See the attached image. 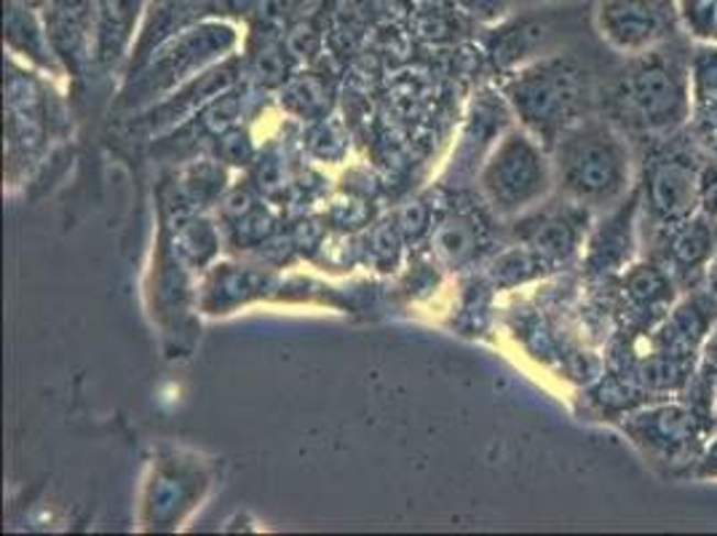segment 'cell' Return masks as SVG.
<instances>
[{
	"label": "cell",
	"instance_id": "obj_1",
	"mask_svg": "<svg viewBox=\"0 0 717 536\" xmlns=\"http://www.w3.org/2000/svg\"><path fill=\"white\" fill-rule=\"evenodd\" d=\"M506 100L536 140L558 143L567 129L584 121L589 108V81L573 59L547 57L522 67L511 78Z\"/></svg>",
	"mask_w": 717,
	"mask_h": 536
},
{
	"label": "cell",
	"instance_id": "obj_2",
	"mask_svg": "<svg viewBox=\"0 0 717 536\" xmlns=\"http://www.w3.org/2000/svg\"><path fill=\"white\" fill-rule=\"evenodd\" d=\"M554 181L578 205H610L629 181L624 140L603 121H578L554 143Z\"/></svg>",
	"mask_w": 717,
	"mask_h": 536
},
{
	"label": "cell",
	"instance_id": "obj_3",
	"mask_svg": "<svg viewBox=\"0 0 717 536\" xmlns=\"http://www.w3.org/2000/svg\"><path fill=\"white\" fill-rule=\"evenodd\" d=\"M552 181V162L530 132H506L479 172L482 194L500 215H517L538 205Z\"/></svg>",
	"mask_w": 717,
	"mask_h": 536
},
{
	"label": "cell",
	"instance_id": "obj_4",
	"mask_svg": "<svg viewBox=\"0 0 717 536\" xmlns=\"http://www.w3.org/2000/svg\"><path fill=\"white\" fill-rule=\"evenodd\" d=\"M616 102L624 119L640 129L677 127L688 113V78L675 57L642 52L616 86Z\"/></svg>",
	"mask_w": 717,
	"mask_h": 536
},
{
	"label": "cell",
	"instance_id": "obj_5",
	"mask_svg": "<svg viewBox=\"0 0 717 536\" xmlns=\"http://www.w3.org/2000/svg\"><path fill=\"white\" fill-rule=\"evenodd\" d=\"M236 30L225 22H201L196 28L183 30L153 54L142 78L132 86L129 102L142 105L158 100L161 95H172L209 65L220 63L236 46Z\"/></svg>",
	"mask_w": 717,
	"mask_h": 536
},
{
	"label": "cell",
	"instance_id": "obj_6",
	"mask_svg": "<svg viewBox=\"0 0 717 536\" xmlns=\"http://www.w3.org/2000/svg\"><path fill=\"white\" fill-rule=\"evenodd\" d=\"M595 22L610 46L629 54L651 52L675 30V0H597Z\"/></svg>",
	"mask_w": 717,
	"mask_h": 536
},
{
	"label": "cell",
	"instance_id": "obj_7",
	"mask_svg": "<svg viewBox=\"0 0 717 536\" xmlns=\"http://www.w3.org/2000/svg\"><path fill=\"white\" fill-rule=\"evenodd\" d=\"M648 201L653 212L664 220L691 218V212L702 201V181L694 166L680 158L661 162L648 181Z\"/></svg>",
	"mask_w": 717,
	"mask_h": 536
},
{
	"label": "cell",
	"instance_id": "obj_8",
	"mask_svg": "<svg viewBox=\"0 0 717 536\" xmlns=\"http://www.w3.org/2000/svg\"><path fill=\"white\" fill-rule=\"evenodd\" d=\"M97 3V43L104 63H115L126 52L147 0H95Z\"/></svg>",
	"mask_w": 717,
	"mask_h": 536
},
{
	"label": "cell",
	"instance_id": "obj_9",
	"mask_svg": "<svg viewBox=\"0 0 717 536\" xmlns=\"http://www.w3.org/2000/svg\"><path fill=\"white\" fill-rule=\"evenodd\" d=\"M642 437L651 446L664 448V451H675V448L691 446L698 437V422L691 411L677 408V405H666L642 416Z\"/></svg>",
	"mask_w": 717,
	"mask_h": 536
},
{
	"label": "cell",
	"instance_id": "obj_10",
	"mask_svg": "<svg viewBox=\"0 0 717 536\" xmlns=\"http://www.w3.org/2000/svg\"><path fill=\"white\" fill-rule=\"evenodd\" d=\"M715 237L713 228L707 226V220H688L672 239V258L677 266L694 269L698 263H704L713 252Z\"/></svg>",
	"mask_w": 717,
	"mask_h": 536
},
{
	"label": "cell",
	"instance_id": "obj_11",
	"mask_svg": "<svg viewBox=\"0 0 717 536\" xmlns=\"http://www.w3.org/2000/svg\"><path fill=\"white\" fill-rule=\"evenodd\" d=\"M543 39H547V30H543L541 22H515L511 28H506L500 33L498 46L493 48L496 52V59L504 65H515L519 59H525L528 54H533L538 46H541Z\"/></svg>",
	"mask_w": 717,
	"mask_h": 536
},
{
	"label": "cell",
	"instance_id": "obj_12",
	"mask_svg": "<svg viewBox=\"0 0 717 536\" xmlns=\"http://www.w3.org/2000/svg\"><path fill=\"white\" fill-rule=\"evenodd\" d=\"M642 381H646L651 390H675V386L685 381L683 354L664 349L661 354L651 357V360L642 365Z\"/></svg>",
	"mask_w": 717,
	"mask_h": 536
},
{
	"label": "cell",
	"instance_id": "obj_13",
	"mask_svg": "<svg viewBox=\"0 0 717 536\" xmlns=\"http://www.w3.org/2000/svg\"><path fill=\"white\" fill-rule=\"evenodd\" d=\"M627 287H629V295H632L638 304L653 306V304H661V300L670 298V285H666V276L653 266H640L638 271H632Z\"/></svg>",
	"mask_w": 717,
	"mask_h": 536
},
{
	"label": "cell",
	"instance_id": "obj_14",
	"mask_svg": "<svg viewBox=\"0 0 717 536\" xmlns=\"http://www.w3.org/2000/svg\"><path fill=\"white\" fill-rule=\"evenodd\" d=\"M576 244V233L573 228L565 223V220H552V223H543L538 237L533 239V248H538L543 255H554L562 258L573 250Z\"/></svg>",
	"mask_w": 717,
	"mask_h": 536
},
{
	"label": "cell",
	"instance_id": "obj_15",
	"mask_svg": "<svg viewBox=\"0 0 717 536\" xmlns=\"http://www.w3.org/2000/svg\"><path fill=\"white\" fill-rule=\"evenodd\" d=\"M696 84L702 97H717V48H704V52H698Z\"/></svg>",
	"mask_w": 717,
	"mask_h": 536
},
{
	"label": "cell",
	"instance_id": "obj_16",
	"mask_svg": "<svg viewBox=\"0 0 717 536\" xmlns=\"http://www.w3.org/2000/svg\"><path fill=\"white\" fill-rule=\"evenodd\" d=\"M472 14H477L479 20H496V17L506 14L511 6V0H466Z\"/></svg>",
	"mask_w": 717,
	"mask_h": 536
},
{
	"label": "cell",
	"instance_id": "obj_17",
	"mask_svg": "<svg viewBox=\"0 0 717 536\" xmlns=\"http://www.w3.org/2000/svg\"><path fill=\"white\" fill-rule=\"evenodd\" d=\"M702 201L707 207V212L717 218V177H709L707 183H702Z\"/></svg>",
	"mask_w": 717,
	"mask_h": 536
},
{
	"label": "cell",
	"instance_id": "obj_18",
	"mask_svg": "<svg viewBox=\"0 0 717 536\" xmlns=\"http://www.w3.org/2000/svg\"><path fill=\"white\" fill-rule=\"evenodd\" d=\"M709 362H717V332H715V338H713V343H709Z\"/></svg>",
	"mask_w": 717,
	"mask_h": 536
},
{
	"label": "cell",
	"instance_id": "obj_19",
	"mask_svg": "<svg viewBox=\"0 0 717 536\" xmlns=\"http://www.w3.org/2000/svg\"><path fill=\"white\" fill-rule=\"evenodd\" d=\"M166 3H175V0H166Z\"/></svg>",
	"mask_w": 717,
	"mask_h": 536
}]
</instances>
